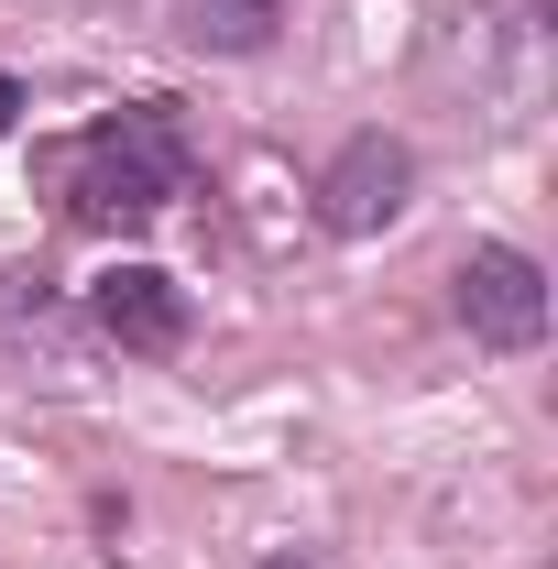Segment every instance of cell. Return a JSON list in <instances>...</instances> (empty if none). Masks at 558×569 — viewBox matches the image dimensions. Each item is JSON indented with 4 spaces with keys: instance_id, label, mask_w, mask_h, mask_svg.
Here are the masks:
<instances>
[{
    "instance_id": "cell-5",
    "label": "cell",
    "mask_w": 558,
    "mask_h": 569,
    "mask_svg": "<svg viewBox=\"0 0 558 569\" xmlns=\"http://www.w3.org/2000/svg\"><path fill=\"white\" fill-rule=\"evenodd\" d=\"M88 318H99L121 351H142V361H176V351H187V284L153 274V263H110V274L88 284Z\"/></svg>"
},
{
    "instance_id": "cell-6",
    "label": "cell",
    "mask_w": 558,
    "mask_h": 569,
    "mask_svg": "<svg viewBox=\"0 0 558 569\" xmlns=\"http://www.w3.org/2000/svg\"><path fill=\"white\" fill-rule=\"evenodd\" d=\"M165 11H176V33L198 56H263L285 33V0H165Z\"/></svg>"
},
{
    "instance_id": "cell-2",
    "label": "cell",
    "mask_w": 558,
    "mask_h": 569,
    "mask_svg": "<svg viewBox=\"0 0 558 569\" xmlns=\"http://www.w3.org/2000/svg\"><path fill=\"white\" fill-rule=\"evenodd\" d=\"M44 187H56V209L88 219V230H142V219L187 187V142H176L165 110H121V121H99V132L44 142Z\"/></svg>"
},
{
    "instance_id": "cell-8",
    "label": "cell",
    "mask_w": 558,
    "mask_h": 569,
    "mask_svg": "<svg viewBox=\"0 0 558 569\" xmlns=\"http://www.w3.org/2000/svg\"><path fill=\"white\" fill-rule=\"evenodd\" d=\"M33 11H132V0H33Z\"/></svg>"
},
{
    "instance_id": "cell-9",
    "label": "cell",
    "mask_w": 558,
    "mask_h": 569,
    "mask_svg": "<svg viewBox=\"0 0 558 569\" xmlns=\"http://www.w3.org/2000/svg\"><path fill=\"white\" fill-rule=\"evenodd\" d=\"M275 569H318V559H275Z\"/></svg>"
},
{
    "instance_id": "cell-4",
    "label": "cell",
    "mask_w": 558,
    "mask_h": 569,
    "mask_svg": "<svg viewBox=\"0 0 558 569\" xmlns=\"http://www.w3.org/2000/svg\"><path fill=\"white\" fill-rule=\"evenodd\" d=\"M417 198V142L406 132H350L329 164H318V230L329 241H372V230H395Z\"/></svg>"
},
{
    "instance_id": "cell-3",
    "label": "cell",
    "mask_w": 558,
    "mask_h": 569,
    "mask_svg": "<svg viewBox=\"0 0 558 569\" xmlns=\"http://www.w3.org/2000/svg\"><path fill=\"white\" fill-rule=\"evenodd\" d=\"M449 307H460V329L482 351H537L548 340V263L515 252V241H471L449 263Z\"/></svg>"
},
{
    "instance_id": "cell-7",
    "label": "cell",
    "mask_w": 558,
    "mask_h": 569,
    "mask_svg": "<svg viewBox=\"0 0 558 569\" xmlns=\"http://www.w3.org/2000/svg\"><path fill=\"white\" fill-rule=\"evenodd\" d=\"M11 121H22V77H0V132H11Z\"/></svg>"
},
{
    "instance_id": "cell-1",
    "label": "cell",
    "mask_w": 558,
    "mask_h": 569,
    "mask_svg": "<svg viewBox=\"0 0 558 569\" xmlns=\"http://www.w3.org/2000/svg\"><path fill=\"white\" fill-rule=\"evenodd\" d=\"M548 77H558V22L548 0H438L417 44V88L438 110H460L471 132H537L548 110Z\"/></svg>"
}]
</instances>
